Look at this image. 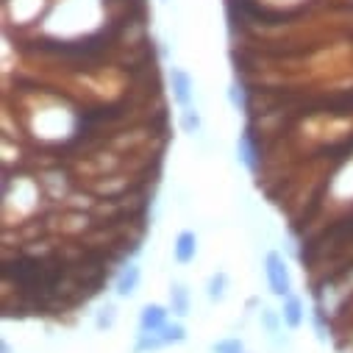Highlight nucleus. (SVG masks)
<instances>
[{"instance_id":"f257e3e1","label":"nucleus","mask_w":353,"mask_h":353,"mask_svg":"<svg viewBox=\"0 0 353 353\" xmlns=\"http://www.w3.org/2000/svg\"><path fill=\"white\" fill-rule=\"evenodd\" d=\"M264 264H268V281H270V292L279 295V298H287L290 290H292V279H290V270L287 264L279 253H268V259H264Z\"/></svg>"},{"instance_id":"f03ea898","label":"nucleus","mask_w":353,"mask_h":353,"mask_svg":"<svg viewBox=\"0 0 353 353\" xmlns=\"http://www.w3.org/2000/svg\"><path fill=\"white\" fill-rule=\"evenodd\" d=\"M170 83H172V98L179 106H190L192 101V78L184 70H170Z\"/></svg>"},{"instance_id":"7ed1b4c3","label":"nucleus","mask_w":353,"mask_h":353,"mask_svg":"<svg viewBox=\"0 0 353 353\" xmlns=\"http://www.w3.org/2000/svg\"><path fill=\"white\" fill-rule=\"evenodd\" d=\"M175 261L179 264H190L198 253V236L192 231H181L179 236H175Z\"/></svg>"},{"instance_id":"20e7f679","label":"nucleus","mask_w":353,"mask_h":353,"mask_svg":"<svg viewBox=\"0 0 353 353\" xmlns=\"http://www.w3.org/2000/svg\"><path fill=\"white\" fill-rule=\"evenodd\" d=\"M236 153H239V161H242L250 172L259 170V150H256V145H253L250 131H245V134L239 137V142H236Z\"/></svg>"},{"instance_id":"39448f33","label":"nucleus","mask_w":353,"mask_h":353,"mask_svg":"<svg viewBox=\"0 0 353 353\" xmlns=\"http://www.w3.org/2000/svg\"><path fill=\"white\" fill-rule=\"evenodd\" d=\"M164 320H167V312L164 306H156V303H148L139 314V328L142 331H161L164 328Z\"/></svg>"},{"instance_id":"423d86ee","label":"nucleus","mask_w":353,"mask_h":353,"mask_svg":"<svg viewBox=\"0 0 353 353\" xmlns=\"http://www.w3.org/2000/svg\"><path fill=\"white\" fill-rule=\"evenodd\" d=\"M139 268H137V264H128V268L120 273V279H117V295L120 298H128V295H134L137 292V287H139Z\"/></svg>"},{"instance_id":"0eeeda50","label":"nucleus","mask_w":353,"mask_h":353,"mask_svg":"<svg viewBox=\"0 0 353 353\" xmlns=\"http://www.w3.org/2000/svg\"><path fill=\"white\" fill-rule=\"evenodd\" d=\"M281 317H284V323H287L290 328H298V325L303 323V303H301V298H295V295H287Z\"/></svg>"},{"instance_id":"6e6552de","label":"nucleus","mask_w":353,"mask_h":353,"mask_svg":"<svg viewBox=\"0 0 353 353\" xmlns=\"http://www.w3.org/2000/svg\"><path fill=\"white\" fill-rule=\"evenodd\" d=\"M170 303H172V312H175V314H190V292H187V287L172 284V290H170Z\"/></svg>"},{"instance_id":"1a4fd4ad","label":"nucleus","mask_w":353,"mask_h":353,"mask_svg":"<svg viewBox=\"0 0 353 353\" xmlns=\"http://www.w3.org/2000/svg\"><path fill=\"white\" fill-rule=\"evenodd\" d=\"M159 336H161L164 345H172V342H184V339H187V331H184V325L172 323V325H164V328L159 331Z\"/></svg>"},{"instance_id":"9d476101","label":"nucleus","mask_w":353,"mask_h":353,"mask_svg":"<svg viewBox=\"0 0 353 353\" xmlns=\"http://www.w3.org/2000/svg\"><path fill=\"white\" fill-rule=\"evenodd\" d=\"M225 284H228L225 273H214V276L209 279V298H212V301H223V295H225Z\"/></svg>"},{"instance_id":"9b49d317","label":"nucleus","mask_w":353,"mask_h":353,"mask_svg":"<svg viewBox=\"0 0 353 353\" xmlns=\"http://www.w3.org/2000/svg\"><path fill=\"white\" fill-rule=\"evenodd\" d=\"M214 353H245V347L239 339H223L214 345Z\"/></svg>"},{"instance_id":"f8f14e48","label":"nucleus","mask_w":353,"mask_h":353,"mask_svg":"<svg viewBox=\"0 0 353 353\" xmlns=\"http://www.w3.org/2000/svg\"><path fill=\"white\" fill-rule=\"evenodd\" d=\"M181 125H184V131H187V134H195V131L201 128V117H198V112L187 109V112H184V120H181Z\"/></svg>"},{"instance_id":"ddd939ff","label":"nucleus","mask_w":353,"mask_h":353,"mask_svg":"<svg viewBox=\"0 0 353 353\" xmlns=\"http://www.w3.org/2000/svg\"><path fill=\"white\" fill-rule=\"evenodd\" d=\"M228 98H231L234 109H242V106H245V92H242V86H239V83H231V90H228Z\"/></svg>"},{"instance_id":"4468645a","label":"nucleus","mask_w":353,"mask_h":353,"mask_svg":"<svg viewBox=\"0 0 353 353\" xmlns=\"http://www.w3.org/2000/svg\"><path fill=\"white\" fill-rule=\"evenodd\" d=\"M98 325H101V328H112V325H114V306L101 309V314H98Z\"/></svg>"}]
</instances>
